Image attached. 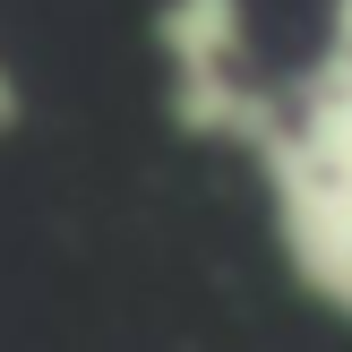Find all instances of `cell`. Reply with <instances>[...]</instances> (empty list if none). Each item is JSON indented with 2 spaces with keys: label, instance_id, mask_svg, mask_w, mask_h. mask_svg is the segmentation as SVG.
I'll return each instance as SVG.
<instances>
[{
  "label": "cell",
  "instance_id": "cell-1",
  "mask_svg": "<svg viewBox=\"0 0 352 352\" xmlns=\"http://www.w3.org/2000/svg\"><path fill=\"white\" fill-rule=\"evenodd\" d=\"M250 172L267 181L275 250H284L292 284H301L336 327H352V172H327L318 155L292 138V120L250 155Z\"/></svg>",
  "mask_w": 352,
  "mask_h": 352
},
{
  "label": "cell",
  "instance_id": "cell-2",
  "mask_svg": "<svg viewBox=\"0 0 352 352\" xmlns=\"http://www.w3.org/2000/svg\"><path fill=\"white\" fill-rule=\"evenodd\" d=\"M164 112H172V129L198 138V146L258 155L292 120V103H284V86H267L258 69H198V78H172L164 86Z\"/></svg>",
  "mask_w": 352,
  "mask_h": 352
},
{
  "label": "cell",
  "instance_id": "cell-3",
  "mask_svg": "<svg viewBox=\"0 0 352 352\" xmlns=\"http://www.w3.org/2000/svg\"><path fill=\"white\" fill-rule=\"evenodd\" d=\"M155 52H164L172 78L250 69V0H164L155 9Z\"/></svg>",
  "mask_w": 352,
  "mask_h": 352
},
{
  "label": "cell",
  "instance_id": "cell-4",
  "mask_svg": "<svg viewBox=\"0 0 352 352\" xmlns=\"http://www.w3.org/2000/svg\"><path fill=\"white\" fill-rule=\"evenodd\" d=\"M284 103H292V138H301L327 172H352V52L327 43L318 60L284 86Z\"/></svg>",
  "mask_w": 352,
  "mask_h": 352
},
{
  "label": "cell",
  "instance_id": "cell-5",
  "mask_svg": "<svg viewBox=\"0 0 352 352\" xmlns=\"http://www.w3.org/2000/svg\"><path fill=\"white\" fill-rule=\"evenodd\" d=\"M17 120H26V86H17V69L0 60V138H17Z\"/></svg>",
  "mask_w": 352,
  "mask_h": 352
},
{
  "label": "cell",
  "instance_id": "cell-6",
  "mask_svg": "<svg viewBox=\"0 0 352 352\" xmlns=\"http://www.w3.org/2000/svg\"><path fill=\"white\" fill-rule=\"evenodd\" d=\"M327 43L352 52V0H327Z\"/></svg>",
  "mask_w": 352,
  "mask_h": 352
}]
</instances>
